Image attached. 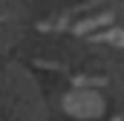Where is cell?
<instances>
[{
  "mask_svg": "<svg viewBox=\"0 0 124 121\" xmlns=\"http://www.w3.org/2000/svg\"><path fill=\"white\" fill-rule=\"evenodd\" d=\"M63 110L72 118H98L104 113V101L95 92H84L81 90V92H69L63 98Z\"/></svg>",
  "mask_w": 124,
  "mask_h": 121,
  "instance_id": "obj_1",
  "label": "cell"
},
{
  "mask_svg": "<svg viewBox=\"0 0 124 121\" xmlns=\"http://www.w3.org/2000/svg\"><path fill=\"white\" fill-rule=\"evenodd\" d=\"M98 40L113 43V46H121V49H124V29H110V32H104V35H98Z\"/></svg>",
  "mask_w": 124,
  "mask_h": 121,
  "instance_id": "obj_2",
  "label": "cell"
}]
</instances>
